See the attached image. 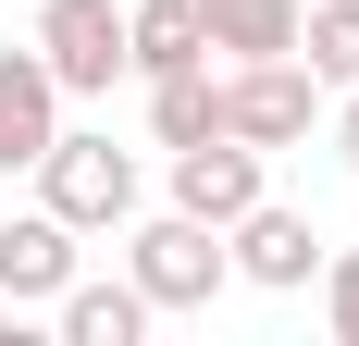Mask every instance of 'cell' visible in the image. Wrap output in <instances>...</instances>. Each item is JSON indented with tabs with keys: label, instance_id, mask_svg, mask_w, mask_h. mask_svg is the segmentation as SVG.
Instances as JSON below:
<instances>
[{
	"label": "cell",
	"instance_id": "obj_1",
	"mask_svg": "<svg viewBox=\"0 0 359 346\" xmlns=\"http://www.w3.org/2000/svg\"><path fill=\"white\" fill-rule=\"evenodd\" d=\"M25 173H37V210H50V223H74V235L137 223V148H111V137H50Z\"/></svg>",
	"mask_w": 359,
	"mask_h": 346
},
{
	"label": "cell",
	"instance_id": "obj_2",
	"mask_svg": "<svg viewBox=\"0 0 359 346\" xmlns=\"http://www.w3.org/2000/svg\"><path fill=\"white\" fill-rule=\"evenodd\" d=\"M211 124H223V137H248V148H297L310 124H323V74L297 62V50L236 62V74H211Z\"/></svg>",
	"mask_w": 359,
	"mask_h": 346
},
{
	"label": "cell",
	"instance_id": "obj_3",
	"mask_svg": "<svg viewBox=\"0 0 359 346\" xmlns=\"http://www.w3.org/2000/svg\"><path fill=\"white\" fill-rule=\"evenodd\" d=\"M124 284H137L149 310H211V297H223V223H186V210L137 223V260H124Z\"/></svg>",
	"mask_w": 359,
	"mask_h": 346
},
{
	"label": "cell",
	"instance_id": "obj_4",
	"mask_svg": "<svg viewBox=\"0 0 359 346\" xmlns=\"http://www.w3.org/2000/svg\"><path fill=\"white\" fill-rule=\"evenodd\" d=\"M37 62H50V87L62 99H100L111 74H124V13L111 0H37Z\"/></svg>",
	"mask_w": 359,
	"mask_h": 346
},
{
	"label": "cell",
	"instance_id": "obj_5",
	"mask_svg": "<svg viewBox=\"0 0 359 346\" xmlns=\"http://www.w3.org/2000/svg\"><path fill=\"white\" fill-rule=\"evenodd\" d=\"M223 272H248V284H273V297H285V284H310V272H323V235H310L297 210L248 198L236 223H223Z\"/></svg>",
	"mask_w": 359,
	"mask_h": 346
},
{
	"label": "cell",
	"instance_id": "obj_6",
	"mask_svg": "<svg viewBox=\"0 0 359 346\" xmlns=\"http://www.w3.org/2000/svg\"><path fill=\"white\" fill-rule=\"evenodd\" d=\"M248 198H260V148H248V137L211 124V137L174 148V210H186V223H236Z\"/></svg>",
	"mask_w": 359,
	"mask_h": 346
},
{
	"label": "cell",
	"instance_id": "obj_7",
	"mask_svg": "<svg viewBox=\"0 0 359 346\" xmlns=\"http://www.w3.org/2000/svg\"><path fill=\"white\" fill-rule=\"evenodd\" d=\"M50 137H62V87H50V62H37V50H0V186H13Z\"/></svg>",
	"mask_w": 359,
	"mask_h": 346
},
{
	"label": "cell",
	"instance_id": "obj_8",
	"mask_svg": "<svg viewBox=\"0 0 359 346\" xmlns=\"http://www.w3.org/2000/svg\"><path fill=\"white\" fill-rule=\"evenodd\" d=\"M74 284V223H50V210H25V223H0V297L13 310H37V297H62Z\"/></svg>",
	"mask_w": 359,
	"mask_h": 346
},
{
	"label": "cell",
	"instance_id": "obj_9",
	"mask_svg": "<svg viewBox=\"0 0 359 346\" xmlns=\"http://www.w3.org/2000/svg\"><path fill=\"white\" fill-rule=\"evenodd\" d=\"M174 62H211L198 0H137V13H124V74H174Z\"/></svg>",
	"mask_w": 359,
	"mask_h": 346
},
{
	"label": "cell",
	"instance_id": "obj_10",
	"mask_svg": "<svg viewBox=\"0 0 359 346\" xmlns=\"http://www.w3.org/2000/svg\"><path fill=\"white\" fill-rule=\"evenodd\" d=\"M198 37L236 62H273V50H297V0H198Z\"/></svg>",
	"mask_w": 359,
	"mask_h": 346
},
{
	"label": "cell",
	"instance_id": "obj_11",
	"mask_svg": "<svg viewBox=\"0 0 359 346\" xmlns=\"http://www.w3.org/2000/svg\"><path fill=\"white\" fill-rule=\"evenodd\" d=\"M50 310H62V346H137L149 334V297H137V284H62Z\"/></svg>",
	"mask_w": 359,
	"mask_h": 346
},
{
	"label": "cell",
	"instance_id": "obj_12",
	"mask_svg": "<svg viewBox=\"0 0 359 346\" xmlns=\"http://www.w3.org/2000/svg\"><path fill=\"white\" fill-rule=\"evenodd\" d=\"M297 62L323 87H359V0H297Z\"/></svg>",
	"mask_w": 359,
	"mask_h": 346
},
{
	"label": "cell",
	"instance_id": "obj_13",
	"mask_svg": "<svg viewBox=\"0 0 359 346\" xmlns=\"http://www.w3.org/2000/svg\"><path fill=\"white\" fill-rule=\"evenodd\" d=\"M149 137H161V148L211 137V62H174V74H149Z\"/></svg>",
	"mask_w": 359,
	"mask_h": 346
},
{
	"label": "cell",
	"instance_id": "obj_14",
	"mask_svg": "<svg viewBox=\"0 0 359 346\" xmlns=\"http://www.w3.org/2000/svg\"><path fill=\"white\" fill-rule=\"evenodd\" d=\"M323 321H334V346H359V247L323 260Z\"/></svg>",
	"mask_w": 359,
	"mask_h": 346
},
{
	"label": "cell",
	"instance_id": "obj_15",
	"mask_svg": "<svg viewBox=\"0 0 359 346\" xmlns=\"http://www.w3.org/2000/svg\"><path fill=\"white\" fill-rule=\"evenodd\" d=\"M334 148H347V173H359V87H347V111H334Z\"/></svg>",
	"mask_w": 359,
	"mask_h": 346
}]
</instances>
